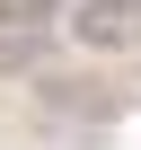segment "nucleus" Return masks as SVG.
Wrapping results in <instances>:
<instances>
[{
	"instance_id": "nucleus-1",
	"label": "nucleus",
	"mask_w": 141,
	"mask_h": 150,
	"mask_svg": "<svg viewBox=\"0 0 141 150\" xmlns=\"http://www.w3.org/2000/svg\"><path fill=\"white\" fill-rule=\"evenodd\" d=\"M70 35H80L88 53H123V44H141V0H80V9H70Z\"/></svg>"
},
{
	"instance_id": "nucleus-2",
	"label": "nucleus",
	"mask_w": 141,
	"mask_h": 150,
	"mask_svg": "<svg viewBox=\"0 0 141 150\" xmlns=\"http://www.w3.org/2000/svg\"><path fill=\"white\" fill-rule=\"evenodd\" d=\"M53 18H62V0H0V27H9V35H35Z\"/></svg>"
}]
</instances>
